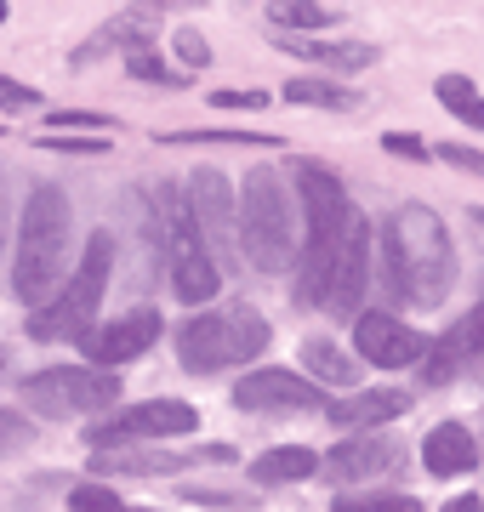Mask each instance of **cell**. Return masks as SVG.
Listing matches in <instances>:
<instances>
[{"label":"cell","instance_id":"cell-1","mask_svg":"<svg viewBox=\"0 0 484 512\" xmlns=\"http://www.w3.org/2000/svg\"><path fill=\"white\" fill-rule=\"evenodd\" d=\"M291 177H297V194H302V205H308V239H302L297 302H302V308H308V302L325 308V302H331L336 274H342V262H348V251H354L359 239H371V228H365V217L354 211V200H348V188H342V177H336L331 165L297 160V165H291Z\"/></svg>","mask_w":484,"mask_h":512},{"label":"cell","instance_id":"cell-2","mask_svg":"<svg viewBox=\"0 0 484 512\" xmlns=\"http://www.w3.org/2000/svg\"><path fill=\"white\" fill-rule=\"evenodd\" d=\"M382 251H388V291L416 302V308H439L456 285V245H450L445 222L428 205H399L382 222Z\"/></svg>","mask_w":484,"mask_h":512},{"label":"cell","instance_id":"cell-3","mask_svg":"<svg viewBox=\"0 0 484 512\" xmlns=\"http://www.w3.org/2000/svg\"><path fill=\"white\" fill-rule=\"evenodd\" d=\"M69 245H75V211L69 194L57 183H35L29 205H23V228H18V262H12V291L23 302H40L52 291L63 268H69Z\"/></svg>","mask_w":484,"mask_h":512},{"label":"cell","instance_id":"cell-4","mask_svg":"<svg viewBox=\"0 0 484 512\" xmlns=\"http://www.w3.org/2000/svg\"><path fill=\"white\" fill-rule=\"evenodd\" d=\"M297 211L274 171H251L240 188V256L257 274H285L297 256Z\"/></svg>","mask_w":484,"mask_h":512},{"label":"cell","instance_id":"cell-5","mask_svg":"<svg viewBox=\"0 0 484 512\" xmlns=\"http://www.w3.org/2000/svg\"><path fill=\"white\" fill-rule=\"evenodd\" d=\"M268 342H274L268 319H262L257 308H245V302H228V308L200 313V319H188V325L177 330V359H183V370H194V376H211V370L257 359Z\"/></svg>","mask_w":484,"mask_h":512},{"label":"cell","instance_id":"cell-6","mask_svg":"<svg viewBox=\"0 0 484 512\" xmlns=\"http://www.w3.org/2000/svg\"><path fill=\"white\" fill-rule=\"evenodd\" d=\"M109 274H114V239L92 234L86 239V256H80V274L69 279L46 308H35L29 336H35V342H86V336H92V319H97V302L109 291Z\"/></svg>","mask_w":484,"mask_h":512},{"label":"cell","instance_id":"cell-7","mask_svg":"<svg viewBox=\"0 0 484 512\" xmlns=\"http://www.w3.org/2000/svg\"><path fill=\"white\" fill-rule=\"evenodd\" d=\"M154 228L166 239L171 291L183 296V302H211L217 285H223V268H217V256L205 245L200 222H194V211H188V200L177 188H160V194H154Z\"/></svg>","mask_w":484,"mask_h":512},{"label":"cell","instance_id":"cell-8","mask_svg":"<svg viewBox=\"0 0 484 512\" xmlns=\"http://www.w3.org/2000/svg\"><path fill=\"white\" fill-rule=\"evenodd\" d=\"M18 399L40 416H86V410H109L120 399V382L109 370H86V365H57V370H40V376H23Z\"/></svg>","mask_w":484,"mask_h":512},{"label":"cell","instance_id":"cell-9","mask_svg":"<svg viewBox=\"0 0 484 512\" xmlns=\"http://www.w3.org/2000/svg\"><path fill=\"white\" fill-rule=\"evenodd\" d=\"M188 211L200 222L205 245L217 256V268L234 274V262H240V211H234V194H228V177L223 171H194V188H188Z\"/></svg>","mask_w":484,"mask_h":512},{"label":"cell","instance_id":"cell-10","mask_svg":"<svg viewBox=\"0 0 484 512\" xmlns=\"http://www.w3.org/2000/svg\"><path fill=\"white\" fill-rule=\"evenodd\" d=\"M194 421H200L194 404H183V399H149V404L120 410L114 421H97L86 439H92L97 450H114V444H131V439H177V433H194Z\"/></svg>","mask_w":484,"mask_h":512},{"label":"cell","instance_id":"cell-11","mask_svg":"<svg viewBox=\"0 0 484 512\" xmlns=\"http://www.w3.org/2000/svg\"><path fill=\"white\" fill-rule=\"evenodd\" d=\"M234 404L240 410H257V416H297V410H325L314 376H291V370H257L234 387Z\"/></svg>","mask_w":484,"mask_h":512},{"label":"cell","instance_id":"cell-12","mask_svg":"<svg viewBox=\"0 0 484 512\" xmlns=\"http://www.w3.org/2000/svg\"><path fill=\"white\" fill-rule=\"evenodd\" d=\"M462 370H484V302L467 319H456V325L439 336L428 348V365H422V382H456Z\"/></svg>","mask_w":484,"mask_h":512},{"label":"cell","instance_id":"cell-13","mask_svg":"<svg viewBox=\"0 0 484 512\" xmlns=\"http://www.w3.org/2000/svg\"><path fill=\"white\" fill-rule=\"evenodd\" d=\"M354 348L365 353V365L399 370V365H416L428 342H422L410 325H399L393 313H359V319H354Z\"/></svg>","mask_w":484,"mask_h":512},{"label":"cell","instance_id":"cell-14","mask_svg":"<svg viewBox=\"0 0 484 512\" xmlns=\"http://www.w3.org/2000/svg\"><path fill=\"white\" fill-rule=\"evenodd\" d=\"M154 342H160V313L131 308L126 319H114L109 330H92V336H86V359H92V365H126L137 353H149Z\"/></svg>","mask_w":484,"mask_h":512},{"label":"cell","instance_id":"cell-15","mask_svg":"<svg viewBox=\"0 0 484 512\" xmlns=\"http://www.w3.org/2000/svg\"><path fill=\"white\" fill-rule=\"evenodd\" d=\"M388 467H399V444L371 439V433H354L348 444H336L331 461H325L319 473L336 478V484H348V478H376V473H388Z\"/></svg>","mask_w":484,"mask_h":512},{"label":"cell","instance_id":"cell-16","mask_svg":"<svg viewBox=\"0 0 484 512\" xmlns=\"http://www.w3.org/2000/svg\"><path fill=\"white\" fill-rule=\"evenodd\" d=\"M154 29H160V12H154V6L120 12V18H109V23H103V29H97V35L86 40V46H80L75 57H69V63H75V69H86V63H97L103 52H114L120 40H126L131 52H149V35H154Z\"/></svg>","mask_w":484,"mask_h":512},{"label":"cell","instance_id":"cell-17","mask_svg":"<svg viewBox=\"0 0 484 512\" xmlns=\"http://www.w3.org/2000/svg\"><path fill=\"white\" fill-rule=\"evenodd\" d=\"M422 461H428L433 478H462L479 467V444H473V433L467 427H456V421H439L428 439H422Z\"/></svg>","mask_w":484,"mask_h":512},{"label":"cell","instance_id":"cell-18","mask_svg":"<svg viewBox=\"0 0 484 512\" xmlns=\"http://www.w3.org/2000/svg\"><path fill=\"white\" fill-rule=\"evenodd\" d=\"M410 410L405 393H393V387H371V393H354V399L331 404L325 416L342 427V433H365V427H382V421H399Z\"/></svg>","mask_w":484,"mask_h":512},{"label":"cell","instance_id":"cell-19","mask_svg":"<svg viewBox=\"0 0 484 512\" xmlns=\"http://www.w3.org/2000/svg\"><path fill=\"white\" fill-rule=\"evenodd\" d=\"M200 461H234V444H205V450H188V456H97V473H143V478H160V473H183V467H200Z\"/></svg>","mask_w":484,"mask_h":512},{"label":"cell","instance_id":"cell-20","mask_svg":"<svg viewBox=\"0 0 484 512\" xmlns=\"http://www.w3.org/2000/svg\"><path fill=\"white\" fill-rule=\"evenodd\" d=\"M325 461L308 450V444H280V450H268V456L251 461V478L257 484H297V478H314Z\"/></svg>","mask_w":484,"mask_h":512},{"label":"cell","instance_id":"cell-21","mask_svg":"<svg viewBox=\"0 0 484 512\" xmlns=\"http://www.w3.org/2000/svg\"><path fill=\"white\" fill-rule=\"evenodd\" d=\"M280 52L291 57H308V63H325V69H371L376 63V46H331V40H280Z\"/></svg>","mask_w":484,"mask_h":512},{"label":"cell","instance_id":"cell-22","mask_svg":"<svg viewBox=\"0 0 484 512\" xmlns=\"http://www.w3.org/2000/svg\"><path fill=\"white\" fill-rule=\"evenodd\" d=\"M302 365L314 370L319 382H331V387H354V376H359V365L336 348L331 336H302Z\"/></svg>","mask_w":484,"mask_h":512},{"label":"cell","instance_id":"cell-23","mask_svg":"<svg viewBox=\"0 0 484 512\" xmlns=\"http://www.w3.org/2000/svg\"><path fill=\"white\" fill-rule=\"evenodd\" d=\"M285 103H297V109H331V114H348L359 109V92H342L331 80H314V74H302L285 86Z\"/></svg>","mask_w":484,"mask_h":512},{"label":"cell","instance_id":"cell-24","mask_svg":"<svg viewBox=\"0 0 484 512\" xmlns=\"http://www.w3.org/2000/svg\"><path fill=\"white\" fill-rule=\"evenodd\" d=\"M433 97L445 103L462 126H473V131H484V97H479V86L467 80V74H439V86H433Z\"/></svg>","mask_w":484,"mask_h":512},{"label":"cell","instance_id":"cell-25","mask_svg":"<svg viewBox=\"0 0 484 512\" xmlns=\"http://www.w3.org/2000/svg\"><path fill=\"white\" fill-rule=\"evenodd\" d=\"M268 18L280 23V29H331L336 12H325V6H308V0H280V6H268Z\"/></svg>","mask_w":484,"mask_h":512},{"label":"cell","instance_id":"cell-26","mask_svg":"<svg viewBox=\"0 0 484 512\" xmlns=\"http://www.w3.org/2000/svg\"><path fill=\"white\" fill-rule=\"evenodd\" d=\"M331 512H422V501L416 495H348Z\"/></svg>","mask_w":484,"mask_h":512},{"label":"cell","instance_id":"cell-27","mask_svg":"<svg viewBox=\"0 0 484 512\" xmlns=\"http://www.w3.org/2000/svg\"><path fill=\"white\" fill-rule=\"evenodd\" d=\"M126 74H137V80H154V86H177L171 63H160L154 52H126Z\"/></svg>","mask_w":484,"mask_h":512},{"label":"cell","instance_id":"cell-28","mask_svg":"<svg viewBox=\"0 0 484 512\" xmlns=\"http://www.w3.org/2000/svg\"><path fill=\"white\" fill-rule=\"evenodd\" d=\"M126 501L120 495H109L103 484H80L75 495H69V512H120Z\"/></svg>","mask_w":484,"mask_h":512},{"label":"cell","instance_id":"cell-29","mask_svg":"<svg viewBox=\"0 0 484 512\" xmlns=\"http://www.w3.org/2000/svg\"><path fill=\"white\" fill-rule=\"evenodd\" d=\"M35 444V421H23L18 410H0V450H23Z\"/></svg>","mask_w":484,"mask_h":512},{"label":"cell","instance_id":"cell-30","mask_svg":"<svg viewBox=\"0 0 484 512\" xmlns=\"http://www.w3.org/2000/svg\"><path fill=\"white\" fill-rule=\"evenodd\" d=\"M35 103H40L35 86H23V80H12V74H0V109L23 114V109H35Z\"/></svg>","mask_w":484,"mask_h":512},{"label":"cell","instance_id":"cell-31","mask_svg":"<svg viewBox=\"0 0 484 512\" xmlns=\"http://www.w3.org/2000/svg\"><path fill=\"white\" fill-rule=\"evenodd\" d=\"M171 46H177V57H183L188 69H205V57H211V46H205L200 29H177V40H171Z\"/></svg>","mask_w":484,"mask_h":512},{"label":"cell","instance_id":"cell-32","mask_svg":"<svg viewBox=\"0 0 484 512\" xmlns=\"http://www.w3.org/2000/svg\"><path fill=\"white\" fill-rule=\"evenodd\" d=\"M382 148H388V154H405V160H428V148L416 143L410 131H388V137H382Z\"/></svg>","mask_w":484,"mask_h":512},{"label":"cell","instance_id":"cell-33","mask_svg":"<svg viewBox=\"0 0 484 512\" xmlns=\"http://www.w3.org/2000/svg\"><path fill=\"white\" fill-rule=\"evenodd\" d=\"M46 148H57V154H103L109 143L103 137H80V143L75 137H46Z\"/></svg>","mask_w":484,"mask_h":512},{"label":"cell","instance_id":"cell-34","mask_svg":"<svg viewBox=\"0 0 484 512\" xmlns=\"http://www.w3.org/2000/svg\"><path fill=\"white\" fill-rule=\"evenodd\" d=\"M211 103H217V109H262L268 92H211Z\"/></svg>","mask_w":484,"mask_h":512},{"label":"cell","instance_id":"cell-35","mask_svg":"<svg viewBox=\"0 0 484 512\" xmlns=\"http://www.w3.org/2000/svg\"><path fill=\"white\" fill-rule=\"evenodd\" d=\"M439 154H445V165H462V171H473V177H484V154H473V148H439Z\"/></svg>","mask_w":484,"mask_h":512},{"label":"cell","instance_id":"cell-36","mask_svg":"<svg viewBox=\"0 0 484 512\" xmlns=\"http://www.w3.org/2000/svg\"><path fill=\"white\" fill-rule=\"evenodd\" d=\"M52 126H109V114H92V109H57Z\"/></svg>","mask_w":484,"mask_h":512},{"label":"cell","instance_id":"cell-37","mask_svg":"<svg viewBox=\"0 0 484 512\" xmlns=\"http://www.w3.org/2000/svg\"><path fill=\"white\" fill-rule=\"evenodd\" d=\"M445 512H484V501H479V495H456Z\"/></svg>","mask_w":484,"mask_h":512},{"label":"cell","instance_id":"cell-38","mask_svg":"<svg viewBox=\"0 0 484 512\" xmlns=\"http://www.w3.org/2000/svg\"><path fill=\"white\" fill-rule=\"evenodd\" d=\"M0 251H6V177H0Z\"/></svg>","mask_w":484,"mask_h":512},{"label":"cell","instance_id":"cell-39","mask_svg":"<svg viewBox=\"0 0 484 512\" xmlns=\"http://www.w3.org/2000/svg\"><path fill=\"white\" fill-rule=\"evenodd\" d=\"M473 222H479V228H484V205H473Z\"/></svg>","mask_w":484,"mask_h":512},{"label":"cell","instance_id":"cell-40","mask_svg":"<svg viewBox=\"0 0 484 512\" xmlns=\"http://www.w3.org/2000/svg\"><path fill=\"white\" fill-rule=\"evenodd\" d=\"M0 23H6V6H0Z\"/></svg>","mask_w":484,"mask_h":512},{"label":"cell","instance_id":"cell-41","mask_svg":"<svg viewBox=\"0 0 484 512\" xmlns=\"http://www.w3.org/2000/svg\"><path fill=\"white\" fill-rule=\"evenodd\" d=\"M120 512H137V507H120Z\"/></svg>","mask_w":484,"mask_h":512}]
</instances>
